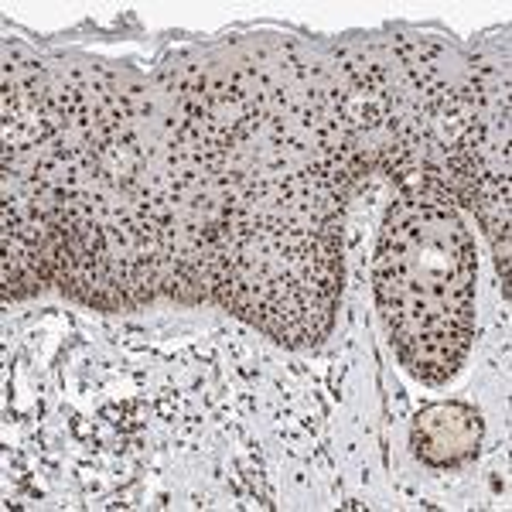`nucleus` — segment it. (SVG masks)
Returning a JSON list of instances; mask_svg holds the SVG:
<instances>
[{"label":"nucleus","mask_w":512,"mask_h":512,"mask_svg":"<svg viewBox=\"0 0 512 512\" xmlns=\"http://www.w3.org/2000/svg\"><path fill=\"white\" fill-rule=\"evenodd\" d=\"M482 420L461 403H434L414 420V448L431 465H461L478 451Z\"/></svg>","instance_id":"nucleus-1"}]
</instances>
